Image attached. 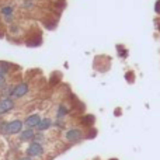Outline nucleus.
I'll return each mask as SVG.
<instances>
[{
	"mask_svg": "<svg viewBox=\"0 0 160 160\" xmlns=\"http://www.w3.org/2000/svg\"><path fill=\"white\" fill-rule=\"evenodd\" d=\"M34 136H35V132L32 129H24L20 132V141H22V142L31 141V139H34Z\"/></svg>",
	"mask_w": 160,
	"mask_h": 160,
	"instance_id": "7",
	"label": "nucleus"
},
{
	"mask_svg": "<svg viewBox=\"0 0 160 160\" xmlns=\"http://www.w3.org/2000/svg\"><path fill=\"white\" fill-rule=\"evenodd\" d=\"M30 91V87H28L27 83H18L17 86H14V90H13V94H11V98H21L24 97L25 94Z\"/></svg>",
	"mask_w": 160,
	"mask_h": 160,
	"instance_id": "2",
	"label": "nucleus"
},
{
	"mask_svg": "<svg viewBox=\"0 0 160 160\" xmlns=\"http://www.w3.org/2000/svg\"><path fill=\"white\" fill-rule=\"evenodd\" d=\"M6 125H7V122H2L0 124V132L2 133H6Z\"/></svg>",
	"mask_w": 160,
	"mask_h": 160,
	"instance_id": "12",
	"label": "nucleus"
},
{
	"mask_svg": "<svg viewBox=\"0 0 160 160\" xmlns=\"http://www.w3.org/2000/svg\"><path fill=\"white\" fill-rule=\"evenodd\" d=\"M82 121H83V124H84V125H91V124H93V121H94V117L87 115V117H84Z\"/></svg>",
	"mask_w": 160,
	"mask_h": 160,
	"instance_id": "10",
	"label": "nucleus"
},
{
	"mask_svg": "<svg viewBox=\"0 0 160 160\" xmlns=\"http://www.w3.org/2000/svg\"><path fill=\"white\" fill-rule=\"evenodd\" d=\"M0 13L3 14V16L6 17V20H7V22H11L10 20L13 18V14H14V8L10 7V6H6V7H2V10H0Z\"/></svg>",
	"mask_w": 160,
	"mask_h": 160,
	"instance_id": "8",
	"label": "nucleus"
},
{
	"mask_svg": "<svg viewBox=\"0 0 160 160\" xmlns=\"http://www.w3.org/2000/svg\"><path fill=\"white\" fill-rule=\"evenodd\" d=\"M118 49H121V47H118ZM127 53H128V52H121V55H119V56H122V58L125 56V58H127Z\"/></svg>",
	"mask_w": 160,
	"mask_h": 160,
	"instance_id": "13",
	"label": "nucleus"
},
{
	"mask_svg": "<svg viewBox=\"0 0 160 160\" xmlns=\"http://www.w3.org/2000/svg\"><path fill=\"white\" fill-rule=\"evenodd\" d=\"M66 139L69 142H78V141H80V139H82V131L76 129V128L69 129L66 132Z\"/></svg>",
	"mask_w": 160,
	"mask_h": 160,
	"instance_id": "6",
	"label": "nucleus"
},
{
	"mask_svg": "<svg viewBox=\"0 0 160 160\" xmlns=\"http://www.w3.org/2000/svg\"><path fill=\"white\" fill-rule=\"evenodd\" d=\"M42 153H44V148H42V145L38 143V142H32V143L27 148V155L30 156V158H39V156H42Z\"/></svg>",
	"mask_w": 160,
	"mask_h": 160,
	"instance_id": "3",
	"label": "nucleus"
},
{
	"mask_svg": "<svg viewBox=\"0 0 160 160\" xmlns=\"http://www.w3.org/2000/svg\"><path fill=\"white\" fill-rule=\"evenodd\" d=\"M20 160H31V158H22V159H20Z\"/></svg>",
	"mask_w": 160,
	"mask_h": 160,
	"instance_id": "14",
	"label": "nucleus"
},
{
	"mask_svg": "<svg viewBox=\"0 0 160 160\" xmlns=\"http://www.w3.org/2000/svg\"><path fill=\"white\" fill-rule=\"evenodd\" d=\"M22 131V121L20 119H14V121L7 122L6 125V135H16Z\"/></svg>",
	"mask_w": 160,
	"mask_h": 160,
	"instance_id": "1",
	"label": "nucleus"
},
{
	"mask_svg": "<svg viewBox=\"0 0 160 160\" xmlns=\"http://www.w3.org/2000/svg\"><path fill=\"white\" fill-rule=\"evenodd\" d=\"M51 125H52V121H51L49 118H44V119H41V122L38 124L37 129H38V131H47Z\"/></svg>",
	"mask_w": 160,
	"mask_h": 160,
	"instance_id": "9",
	"label": "nucleus"
},
{
	"mask_svg": "<svg viewBox=\"0 0 160 160\" xmlns=\"http://www.w3.org/2000/svg\"><path fill=\"white\" fill-rule=\"evenodd\" d=\"M41 117L38 115V114H32V115H30V117H27L25 118V121H24V125L27 128H30V129H32V128H37L38 127V124L41 122Z\"/></svg>",
	"mask_w": 160,
	"mask_h": 160,
	"instance_id": "5",
	"label": "nucleus"
},
{
	"mask_svg": "<svg viewBox=\"0 0 160 160\" xmlns=\"http://www.w3.org/2000/svg\"><path fill=\"white\" fill-rule=\"evenodd\" d=\"M0 78H4V76H0Z\"/></svg>",
	"mask_w": 160,
	"mask_h": 160,
	"instance_id": "15",
	"label": "nucleus"
},
{
	"mask_svg": "<svg viewBox=\"0 0 160 160\" xmlns=\"http://www.w3.org/2000/svg\"><path fill=\"white\" fill-rule=\"evenodd\" d=\"M66 114H68L66 107H65V105H61V107H59V111H58V117H59V118H61V117L66 115Z\"/></svg>",
	"mask_w": 160,
	"mask_h": 160,
	"instance_id": "11",
	"label": "nucleus"
},
{
	"mask_svg": "<svg viewBox=\"0 0 160 160\" xmlns=\"http://www.w3.org/2000/svg\"><path fill=\"white\" fill-rule=\"evenodd\" d=\"M14 108V100L10 97H2L0 98V115L11 111Z\"/></svg>",
	"mask_w": 160,
	"mask_h": 160,
	"instance_id": "4",
	"label": "nucleus"
}]
</instances>
